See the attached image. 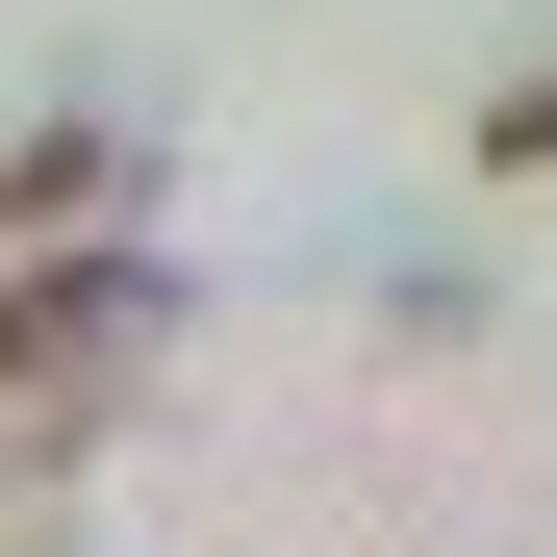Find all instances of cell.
<instances>
[{"mask_svg":"<svg viewBox=\"0 0 557 557\" xmlns=\"http://www.w3.org/2000/svg\"><path fill=\"white\" fill-rule=\"evenodd\" d=\"M127 355H152V278L127 253H51L26 305H0V482H51V456L127 406Z\"/></svg>","mask_w":557,"mask_h":557,"instance_id":"obj_1","label":"cell"},{"mask_svg":"<svg viewBox=\"0 0 557 557\" xmlns=\"http://www.w3.org/2000/svg\"><path fill=\"white\" fill-rule=\"evenodd\" d=\"M482 152H507V177H557V51H532L507 102H482Z\"/></svg>","mask_w":557,"mask_h":557,"instance_id":"obj_2","label":"cell"}]
</instances>
